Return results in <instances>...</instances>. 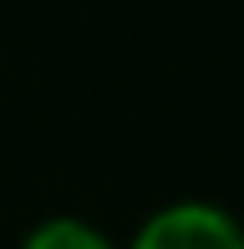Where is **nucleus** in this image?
Segmentation results:
<instances>
[{"label":"nucleus","mask_w":244,"mask_h":249,"mask_svg":"<svg viewBox=\"0 0 244 249\" xmlns=\"http://www.w3.org/2000/svg\"><path fill=\"white\" fill-rule=\"evenodd\" d=\"M127 249H244V224L224 203L178 198V203L153 209L138 224Z\"/></svg>","instance_id":"nucleus-1"},{"label":"nucleus","mask_w":244,"mask_h":249,"mask_svg":"<svg viewBox=\"0 0 244 249\" xmlns=\"http://www.w3.org/2000/svg\"><path fill=\"white\" fill-rule=\"evenodd\" d=\"M20 249H122L107 229L76 219V213H56V219H41L36 229L20 239Z\"/></svg>","instance_id":"nucleus-2"}]
</instances>
